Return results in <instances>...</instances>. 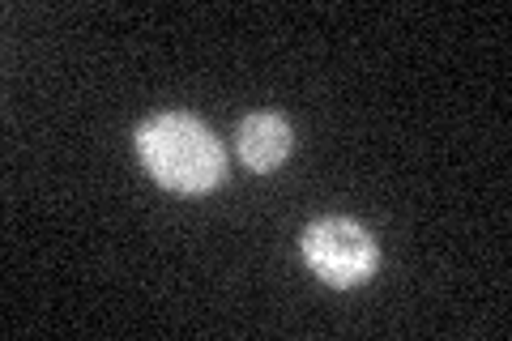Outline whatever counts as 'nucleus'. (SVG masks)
Wrapping results in <instances>:
<instances>
[{
	"label": "nucleus",
	"mask_w": 512,
	"mask_h": 341,
	"mask_svg": "<svg viewBox=\"0 0 512 341\" xmlns=\"http://www.w3.org/2000/svg\"><path fill=\"white\" fill-rule=\"evenodd\" d=\"M303 265L325 286H363L376 273V239L355 218H320L299 235Z\"/></svg>",
	"instance_id": "nucleus-2"
},
{
	"label": "nucleus",
	"mask_w": 512,
	"mask_h": 341,
	"mask_svg": "<svg viewBox=\"0 0 512 341\" xmlns=\"http://www.w3.org/2000/svg\"><path fill=\"white\" fill-rule=\"evenodd\" d=\"M295 150V133L291 120L278 116V111H252V116L239 120L235 128V154L248 171H278Z\"/></svg>",
	"instance_id": "nucleus-3"
},
{
	"label": "nucleus",
	"mask_w": 512,
	"mask_h": 341,
	"mask_svg": "<svg viewBox=\"0 0 512 341\" xmlns=\"http://www.w3.org/2000/svg\"><path fill=\"white\" fill-rule=\"evenodd\" d=\"M137 158L167 192L205 197L227 180L222 141L188 111H158L137 128Z\"/></svg>",
	"instance_id": "nucleus-1"
}]
</instances>
